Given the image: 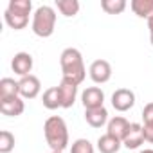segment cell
I'll return each instance as SVG.
<instances>
[{"label": "cell", "mask_w": 153, "mask_h": 153, "mask_svg": "<svg viewBox=\"0 0 153 153\" xmlns=\"http://www.w3.org/2000/svg\"><path fill=\"white\" fill-rule=\"evenodd\" d=\"M81 103H83L85 110L101 108V106H105V92L99 87H88L81 94Z\"/></svg>", "instance_id": "cell-9"}, {"label": "cell", "mask_w": 153, "mask_h": 153, "mask_svg": "<svg viewBox=\"0 0 153 153\" xmlns=\"http://www.w3.org/2000/svg\"><path fill=\"white\" fill-rule=\"evenodd\" d=\"M18 87H20V97L22 99H34L38 97L40 90H42V83L36 76H25V78H20L18 81Z\"/></svg>", "instance_id": "cell-8"}, {"label": "cell", "mask_w": 153, "mask_h": 153, "mask_svg": "<svg viewBox=\"0 0 153 153\" xmlns=\"http://www.w3.org/2000/svg\"><path fill=\"white\" fill-rule=\"evenodd\" d=\"M144 142V131H142V124L139 123H130V128L123 139V144L128 149H137L140 144Z\"/></svg>", "instance_id": "cell-12"}, {"label": "cell", "mask_w": 153, "mask_h": 153, "mask_svg": "<svg viewBox=\"0 0 153 153\" xmlns=\"http://www.w3.org/2000/svg\"><path fill=\"white\" fill-rule=\"evenodd\" d=\"M128 128H130V123H128L123 115H115V117H112V119L108 121V124H106V133H110L112 137H115V139H119V140L123 142V139H124Z\"/></svg>", "instance_id": "cell-13"}, {"label": "cell", "mask_w": 153, "mask_h": 153, "mask_svg": "<svg viewBox=\"0 0 153 153\" xmlns=\"http://www.w3.org/2000/svg\"><path fill=\"white\" fill-rule=\"evenodd\" d=\"M142 131H144V140L153 144V123H144L142 124Z\"/></svg>", "instance_id": "cell-24"}, {"label": "cell", "mask_w": 153, "mask_h": 153, "mask_svg": "<svg viewBox=\"0 0 153 153\" xmlns=\"http://www.w3.org/2000/svg\"><path fill=\"white\" fill-rule=\"evenodd\" d=\"M70 153H94V144L88 139H76L70 146Z\"/></svg>", "instance_id": "cell-22"}, {"label": "cell", "mask_w": 153, "mask_h": 153, "mask_svg": "<svg viewBox=\"0 0 153 153\" xmlns=\"http://www.w3.org/2000/svg\"><path fill=\"white\" fill-rule=\"evenodd\" d=\"M42 103L47 110H58L61 108V97H59V90L58 87H51L43 92L42 96Z\"/></svg>", "instance_id": "cell-17"}, {"label": "cell", "mask_w": 153, "mask_h": 153, "mask_svg": "<svg viewBox=\"0 0 153 153\" xmlns=\"http://www.w3.org/2000/svg\"><path fill=\"white\" fill-rule=\"evenodd\" d=\"M139 153H153V149H142V151H139Z\"/></svg>", "instance_id": "cell-26"}, {"label": "cell", "mask_w": 153, "mask_h": 153, "mask_svg": "<svg viewBox=\"0 0 153 153\" xmlns=\"http://www.w3.org/2000/svg\"><path fill=\"white\" fill-rule=\"evenodd\" d=\"M31 11H33L31 0H11L4 13V20L11 29L20 31V29L27 27Z\"/></svg>", "instance_id": "cell-3"}, {"label": "cell", "mask_w": 153, "mask_h": 153, "mask_svg": "<svg viewBox=\"0 0 153 153\" xmlns=\"http://www.w3.org/2000/svg\"><path fill=\"white\" fill-rule=\"evenodd\" d=\"M33 56L29 52H16L11 59V68L15 74H18L20 78H25V76H31V70H33Z\"/></svg>", "instance_id": "cell-7"}, {"label": "cell", "mask_w": 153, "mask_h": 153, "mask_svg": "<svg viewBox=\"0 0 153 153\" xmlns=\"http://www.w3.org/2000/svg\"><path fill=\"white\" fill-rule=\"evenodd\" d=\"M59 65H61V72H63V79H68L78 87L85 81L87 68L83 63V56L78 49H74V47L65 49L59 56Z\"/></svg>", "instance_id": "cell-1"}, {"label": "cell", "mask_w": 153, "mask_h": 153, "mask_svg": "<svg viewBox=\"0 0 153 153\" xmlns=\"http://www.w3.org/2000/svg\"><path fill=\"white\" fill-rule=\"evenodd\" d=\"M88 74H90V79L97 85L108 83L110 78H112V65L106 59H96V61L90 63Z\"/></svg>", "instance_id": "cell-5"}, {"label": "cell", "mask_w": 153, "mask_h": 153, "mask_svg": "<svg viewBox=\"0 0 153 153\" xmlns=\"http://www.w3.org/2000/svg\"><path fill=\"white\" fill-rule=\"evenodd\" d=\"M15 148V135L7 130L0 131V153H11Z\"/></svg>", "instance_id": "cell-21"}, {"label": "cell", "mask_w": 153, "mask_h": 153, "mask_svg": "<svg viewBox=\"0 0 153 153\" xmlns=\"http://www.w3.org/2000/svg\"><path fill=\"white\" fill-rule=\"evenodd\" d=\"M59 90V97H61V108H72L78 97V85L68 81V79H61V83L58 85Z\"/></svg>", "instance_id": "cell-10"}, {"label": "cell", "mask_w": 153, "mask_h": 153, "mask_svg": "<svg viewBox=\"0 0 153 153\" xmlns=\"http://www.w3.org/2000/svg\"><path fill=\"white\" fill-rule=\"evenodd\" d=\"M54 27H56V11L51 6H40L33 15V24H31L33 33L40 38H49L52 36Z\"/></svg>", "instance_id": "cell-4"}, {"label": "cell", "mask_w": 153, "mask_h": 153, "mask_svg": "<svg viewBox=\"0 0 153 153\" xmlns=\"http://www.w3.org/2000/svg\"><path fill=\"white\" fill-rule=\"evenodd\" d=\"M43 135L52 151L63 153L68 146V128L63 117L59 115H51L45 124H43Z\"/></svg>", "instance_id": "cell-2"}, {"label": "cell", "mask_w": 153, "mask_h": 153, "mask_svg": "<svg viewBox=\"0 0 153 153\" xmlns=\"http://www.w3.org/2000/svg\"><path fill=\"white\" fill-rule=\"evenodd\" d=\"M148 29H149V42H151V45H153V18L148 20Z\"/></svg>", "instance_id": "cell-25"}, {"label": "cell", "mask_w": 153, "mask_h": 153, "mask_svg": "<svg viewBox=\"0 0 153 153\" xmlns=\"http://www.w3.org/2000/svg\"><path fill=\"white\" fill-rule=\"evenodd\" d=\"M130 7L139 18H153V0H131Z\"/></svg>", "instance_id": "cell-15"}, {"label": "cell", "mask_w": 153, "mask_h": 153, "mask_svg": "<svg viewBox=\"0 0 153 153\" xmlns=\"http://www.w3.org/2000/svg\"><path fill=\"white\" fill-rule=\"evenodd\" d=\"M135 105V94L130 88H117L112 94V106L117 112H128Z\"/></svg>", "instance_id": "cell-6"}, {"label": "cell", "mask_w": 153, "mask_h": 153, "mask_svg": "<svg viewBox=\"0 0 153 153\" xmlns=\"http://www.w3.org/2000/svg\"><path fill=\"white\" fill-rule=\"evenodd\" d=\"M85 121L92 126V128H101L105 124H108V110L105 106L101 108H92V110H85Z\"/></svg>", "instance_id": "cell-14"}, {"label": "cell", "mask_w": 153, "mask_h": 153, "mask_svg": "<svg viewBox=\"0 0 153 153\" xmlns=\"http://www.w3.org/2000/svg\"><path fill=\"white\" fill-rule=\"evenodd\" d=\"M15 96H20L18 81H15L13 78H2L0 79V99L15 97Z\"/></svg>", "instance_id": "cell-18"}, {"label": "cell", "mask_w": 153, "mask_h": 153, "mask_svg": "<svg viewBox=\"0 0 153 153\" xmlns=\"http://www.w3.org/2000/svg\"><path fill=\"white\" fill-rule=\"evenodd\" d=\"M101 9L106 15H121L126 9V0H101Z\"/></svg>", "instance_id": "cell-20"}, {"label": "cell", "mask_w": 153, "mask_h": 153, "mask_svg": "<svg viewBox=\"0 0 153 153\" xmlns=\"http://www.w3.org/2000/svg\"><path fill=\"white\" fill-rule=\"evenodd\" d=\"M142 121L144 123H153V103H148L142 110Z\"/></svg>", "instance_id": "cell-23"}, {"label": "cell", "mask_w": 153, "mask_h": 153, "mask_svg": "<svg viewBox=\"0 0 153 153\" xmlns=\"http://www.w3.org/2000/svg\"><path fill=\"white\" fill-rule=\"evenodd\" d=\"M51 153H58V151H51Z\"/></svg>", "instance_id": "cell-27"}, {"label": "cell", "mask_w": 153, "mask_h": 153, "mask_svg": "<svg viewBox=\"0 0 153 153\" xmlns=\"http://www.w3.org/2000/svg\"><path fill=\"white\" fill-rule=\"evenodd\" d=\"M56 7L67 18L76 16L79 13V2H78V0H56Z\"/></svg>", "instance_id": "cell-19"}, {"label": "cell", "mask_w": 153, "mask_h": 153, "mask_svg": "<svg viewBox=\"0 0 153 153\" xmlns=\"http://www.w3.org/2000/svg\"><path fill=\"white\" fill-rule=\"evenodd\" d=\"M24 110H25V103L20 96L0 99V112L7 117H18L24 114Z\"/></svg>", "instance_id": "cell-11"}, {"label": "cell", "mask_w": 153, "mask_h": 153, "mask_svg": "<svg viewBox=\"0 0 153 153\" xmlns=\"http://www.w3.org/2000/svg\"><path fill=\"white\" fill-rule=\"evenodd\" d=\"M121 140L119 139H115V137H112L110 133H105V135H101L99 139H97V149L101 151V153H117L119 149H121Z\"/></svg>", "instance_id": "cell-16"}]
</instances>
